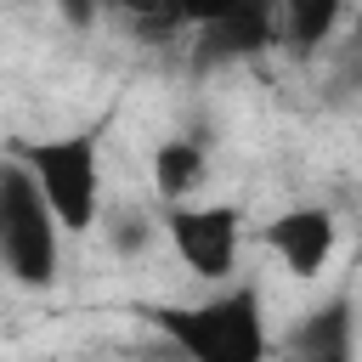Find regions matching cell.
<instances>
[{"instance_id": "6da1fadb", "label": "cell", "mask_w": 362, "mask_h": 362, "mask_svg": "<svg viewBox=\"0 0 362 362\" xmlns=\"http://www.w3.org/2000/svg\"><path fill=\"white\" fill-rule=\"evenodd\" d=\"M141 317L187 362H266V317L249 283L221 288L198 305H147Z\"/></svg>"}, {"instance_id": "7a4b0ae2", "label": "cell", "mask_w": 362, "mask_h": 362, "mask_svg": "<svg viewBox=\"0 0 362 362\" xmlns=\"http://www.w3.org/2000/svg\"><path fill=\"white\" fill-rule=\"evenodd\" d=\"M11 158L34 175V187L51 204V215L62 221V232H90L102 221V153H96L90 130H68V136H45V141H17Z\"/></svg>"}, {"instance_id": "3957f363", "label": "cell", "mask_w": 362, "mask_h": 362, "mask_svg": "<svg viewBox=\"0 0 362 362\" xmlns=\"http://www.w3.org/2000/svg\"><path fill=\"white\" fill-rule=\"evenodd\" d=\"M0 266L23 288H51L62 266V221L17 158H0Z\"/></svg>"}, {"instance_id": "277c9868", "label": "cell", "mask_w": 362, "mask_h": 362, "mask_svg": "<svg viewBox=\"0 0 362 362\" xmlns=\"http://www.w3.org/2000/svg\"><path fill=\"white\" fill-rule=\"evenodd\" d=\"M164 232L175 255L187 260L192 277L221 283L238 272V243H243V215L232 204H175L164 215Z\"/></svg>"}, {"instance_id": "5b68a950", "label": "cell", "mask_w": 362, "mask_h": 362, "mask_svg": "<svg viewBox=\"0 0 362 362\" xmlns=\"http://www.w3.org/2000/svg\"><path fill=\"white\" fill-rule=\"evenodd\" d=\"M283 45V0H232L198 28V62H243Z\"/></svg>"}, {"instance_id": "8992f818", "label": "cell", "mask_w": 362, "mask_h": 362, "mask_svg": "<svg viewBox=\"0 0 362 362\" xmlns=\"http://www.w3.org/2000/svg\"><path fill=\"white\" fill-rule=\"evenodd\" d=\"M334 238H339V226H334V215L317 209V204L283 209V215L260 232V243L283 260L288 277H317V272L328 266V255H334Z\"/></svg>"}, {"instance_id": "52a82bcc", "label": "cell", "mask_w": 362, "mask_h": 362, "mask_svg": "<svg viewBox=\"0 0 362 362\" xmlns=\"http://www.w3.org/2000/svg\"><path fill=\"white\" fill-rule=\"evenodd\" d=\"M294 362H356V317H351V294H334L328 305L305 311L294 339H288Z\"/></svg>"}, {"instance_id": "ba28073f", "label": "cell", "mask_w": 362, "mask_h": 362, "mask_svg": "<svg viewBox=\"0 0 362 362\" xmlns=\"http://www.w3.org/2000/svg\"><path fill=\"white\" fill-rule=\"evenodd\" d=\"M204 181H209V158H204V141H198V136H170V141L153 153V192H158L170 209L187 204Z\"/></svg>"}, {"instance_id": "9c48e42d", "label": "cell", "mask_w": 362, "mask_h": 362, "mask_svg": "<svg viewBox=\"0 0 362 362\" xmlns=\"http://www.w3.org/2000/svg\"><path fill=\"white\" fill-rule=\"evenodd\" d=\"M345 17V0H283V45L294 57H317Z\"/></svg>"}, {"instance_id": "30bf717a", "label": "cell", "mask_w": 362, "mask_h": 362, "mask_svg": "<svg viewBox=\"0 0 362 362\" xmlns=\"http://www.w3.org/2000/svg\"><path fill=\"white\" fill-rule=\"evenodd\" d=\"M124 23L147 28V34H170V28H192L187 17V0H107Z\"/></svg>"}, {"instance_id": "8fae6325", "label": "cell", "mask_w": 362, "mask_h": 362, "mask_svg": "<svg viewBox=\"0 0 362 362\" xmlns=\"http://www.w3.org/2000/svg\"><path fill=\"white\" fill-rule=\"evenodd\" d=\"M107 243H113L119 255H141V249L153 243V226H147V215H136V209H119V215L107 221Z\"/></svg>"}, {"instance_id": "7c38bea8", "label": "cell", "mask_w": 362, "mask_h": 362, "mask_svg": "<svg viewBox=\"0 0 362 362\" xmlns=\"http://www.w3.org/2000/svg\"><path fill=\"white\" fill-rule=\"evenodd\" d=\"M102 6H107V0H57V11H62L68 28H90V23L102 17Z\"/></svg>"}, {"instance_id": "4fadbf2b", "label": "cell", "mask_w": 362, "mask_h": 362, "mask_svg": "<svg viewBox=\"0 0 362 362\" xmlns=\"http://www.w3.org/2000/svg\"><path fill=\"white\" fill-rule=\"evenodd\" d=\"M345 79L362 90V17H356V28H351V40H345Z\"/></svg>"}, {"instance_id": "5bb4252c", "label": "cell", "mask_w": 362, "mask_h": 362, "mask_svg": "<svg viewBox=\"0 0 362 362\" xmlns=\"http://www.w3.org/2000/svg\"><path fill=\"white\" fill-rule=\"evenodd\" d=\"M226 6H232V0H187V17H192V28H204V23H215Z\"/></svg>"}]
</instances>
